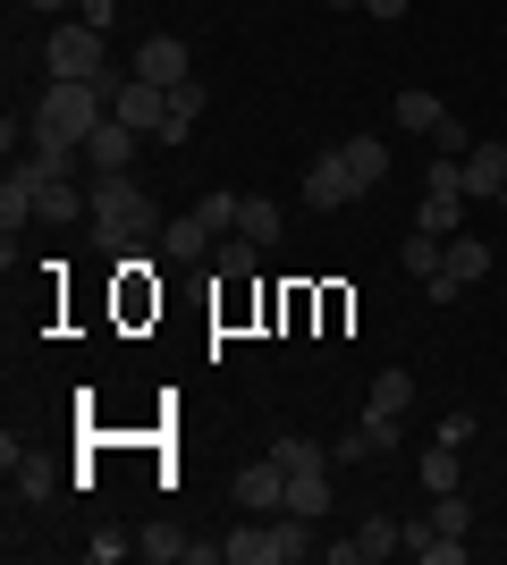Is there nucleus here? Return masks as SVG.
Segmentation results:
<instances>
[{"instance_id":"f257e3e1","label":"nucleus","mask_w":507,"mask_h":565,"mask_svg":"<svg viewBox=\"0 0 507 565\" xmlns=\"http://www.w3.org/2000/svg\"><path fill=\"white\" fill-rule=\"evenodd\" d=\"M85 194H94V245H102V254H136V245H161L152 194L136 186L127 169H110V178H85Z\"/></svg>"},{"instance_id":"f03ea898","label":"nucleus","mask_w":507,"mask_h":565,"mask_svg":"<svg viewBox=\"0 0 507 565\" xmlns=\"http://www.w3.org/2000/svg\"><path fill=\"white\" fill-rule=\"evenodd\" d=\"M102 118H110V94H102L94 76H51L43 102H34V127H43V136H68V143H85Z\"/></svg>"},{"instance_id":"7ed1b4c3","label":"nucleus","mask_w":507,"mask_h":565,"mask_svg":"<svg viewBox=\"0 0 507 565\" xmlns=\"http://www.w3.org/2000/svg\"><path fill=\"white\" fill-rule=\"evenodd\" d=\"M43 68L51 76H102L110 68V34H102V25H51V43H43Z\"/></svg>"},{"instance_id":"20e7f679","label":"nucleus","mask_w":507,"mask_h":565,"mask_svg":"<svg viewBox=\"0 0 507 565\" xmlns=\"http://www.w3.org/2000/svg\"><path fill=\"white\" fill-rule=\"evenodd\" d=\"M398 439H406V423H398V414H372V405H363L356 423L338 430L330 465H381V456H398Z\"/></svg>"},{"instance_id":"39448f33","label":"nucleus","mask_w":507,"mask_h":565,"mask_svg":"<svg viewBox=\"0 0 507 565\" xmlns=\"http://www.w3.org/2000/svg\"><path fill=\"white\" fill-rule=\"evenodd\" d=\"M229 498H237L245 515H288V465H279V456H263V465H237Z\"/></svg>"},{"instance_id":"423d86ee","label":"nucleus","mask_w":507,"mask_h":565,"mask_svg":"<svg viewBox=\"0 0 507 565\" xmlns=\"http://www.w3.org/2000/svg\"><path fill=\"white\" fill-rule=\"evenodd\" d=\"M406 548V523H389V515H363L356 523V541H330V565H381Z\"/></svg>"},{"instance_id":"0eeeda50","label":"nucleus","mask_w":507,"mask_h":565,"mask_svg":"<svg viewBox=\"0 0 507 565\" xmlns=\"http://www.w3.org/2000/svg\"><path fill=\"white\" fill-rule=\"evenodd\" d=\"M136 143H145V136H136V127H127V118L110 110V118L94 127V136H85V178H110V169H136Z\"/></svg>"},{"instance_id":"6e6552de","label":"nucleus","mask_w":507,"mask_h":565,"mask_svg":"<svg viewBox=\"0 0 507 565\" xmlns=\"http://www.w3.org/2000/svg\"><path fill=\"white\" fill-rule=\"evenodd\" d=\"M457 169H465V194H474V203H499V194H507V143L499 136H483Z\"/></svg>"},{"instance_id":"1a4fd4ad","label":"nucleus","mask_w":507,"mask_h":565,"mask_svg":"<svg viewBox=\"0 0 507 565\" xmlns=\"http://www.w3.org/2000/svg\"><path fill=\"white\" fill-rule=\"evenodd\" d=\"M356 178H347V161H338V152H321L314 169H305V203H314V212H347V203H356Z\"/></svg>"},{"instance_id":"9d476101","label":"nucleus","mask_w":507,"mask_h":565,"mask_svg":"<svg viewBox=\"0 0 507 565\" xmlns=\"http://www.w3.org/2000/svg\"><path fill=\"white\" fill-rule=\"evenodd\" d=\"M187 43H178V34H145V43H136V76H145V85H187Z\"/></svg>"},{"instance_id":"9b49d317","label":"nucleus","mask_w":507,"mask_h":565,"mask_svg":"<svg viewBox=\"0 0 507 565\" xmlns=\"http://www.w3.org/2000/svg\"><path fill=\"white\" fill-rule=\"evenodd\" d=\"M110 110H119L127 127H136V136H161V118H169V85H145V76H127Z\"/></svg>"},{"instance_id":"f8f14e48","label":"nucleus","mask_w":507,"mask_h":565,"mask_svg":"<svg viewBox=\"0 0 507 565\" xmlns=\"http://www.w3.org/2000/svg\"><path fill=\"white\" fill-rule=\"evenodd\" d=\"M34 194H43V169H34V161H9V178H0V228H9V236L34 220Z\"/></svg>"},{"instance_id":"ddd939ff","label":"nucleus","mask_w":507,"mask_h":565,"mask_svg":"<svg viewBox=\"0 0 507 565\" xmlns=\"http://www.w3.org/2000/svg\"><path fill=\"white\" fill-rule=\"evenodd\" d=\"M406 557L414 565H465V541H457V532H440L432 515H414L406 523Z\"/></svg>"},{"instance_id":"4468645a","label":"nucleus","mask_w":507,"mask_h":565,"mask_svg":"<svg viewBox=\"0 0 507 565\" xmlns=\"http://www.w3.org/2000/svg\"><path fill=\"white\" fill-rule=\"evenodd\" d=\"M161 254L178 262V270H194V262H212V228H203V220H161Z\"/></svg>"},{"instance_id":"2eb2a0df","label":"nucleus","mask_w":507,"mask_h":565,"mask_svg":"<svg viewBox=\"0 0 507 565\" xmlns=\"http://www.w3.org/2000/svg\"><path fill=\"white\" fill-rule=\"evenodd\" d=\"M338 161H347V178L372 194V186L389 178V143H381V136H347V143H338Z\"/></svg>"},{"instance_id":"dca6fc26","label":"nucleus","mask_w":507,"mask_h":565,"mask_svg":"<svg viewBox=\"0 0 507 565\" xmlns=\"http://www.w3.org/2000/svg\"><path fill=\"white\" fill-rule=\"evenodd\" d=\"M288 515H330V465H296L288 472Z\"/></svg>"},{"instance_id":"f3484780","label":"nucleus","mask_w":507,"mask_h":565,"mask_svg":"<svg viewBox=\"0 0 507 565\" xmlns=\"http://www.w3.org/2000/svg\"><path fill=\"white\" fill-rule=\"evenodd\" d=\"M203 102H212V94H203L194 76H187V85H169V118H161V136H152V143H187L194 118H203Z\"/></svg>"},{"instance_id":"a211bd4d","label":"nucleus","mask_w":507,"mask_h":565,"mask_svg":"<svg viewBox=\"0 0 507 565\" xmlns=\"http://www.w3.org/2000/svg\"><path fill=\"white\" fill-rule=\"evenodd\" d=\"M25 161L43 169V178H76V161H85V143H68V136H43V127H34V136H25Z\"/></svg>"},{"instance_id":"6ab92c4d","label":"nucleus","mask_w":507,"mask_h":565,"mask_svg":"<svg viewBox=\"0 0 507 565\" xmlns=\"http://www.w3.org/2000/svg\"><path fill=\"white\" fill-rule=\"evenodd\" d=\"M389 118H398V127H406V136H432L440 118H448V102H440V94H423V85H406V94L389 102Z\"/></svg>"},{"instance_id":"aec40b11","label":"nucleus","mask_w":507,"mask_h":565,"mask_svg":"<svg viewBox=\"0 0 507 565\" xmlns=\"http://www.w3.org/2000/svg\"><path fill=\"white\" fill-rule=\"evenodd\" d=\"M363 405H372V414H398V423H406V405H414V372H398V363H389V372L372 380V388H363Z\"/></svg>"},{"instance_id":"412c9836","label":"nucleus","mask_w":507,"mask_h":565,"mask_svg":"<svg viewBox=\"0 0 507 565\" xmlns=\"http://www.w3.org/2000/svg\"><path fill=\"white\" fill-rule=\"evenodd\" d=\"M448 490H465V465H457V448H423V498H448Z\"/></svg>"},{"instance_id":"4be33fe9","label":"nucleus","mask_w":507,"mask_h":565,"mask_svg":"<svg viewBox=\"0 0 507 565\" xmlns=\"http://www.w3.org/2000/svg\"><path fill=\"white\" fill-rule=\"evenodd\" d=\"M440 270H448V279H465V287L490 279V245H483V236H448V262H440Z\"/></svg>"},{"instance_id":"5701e85b","label":"nucleus","mask_w":507,"mask_h":565,"mask_svg":"<svg viewBox=\"0 0 507 565\" xmlns=\"http://www.w3.org/2000/svg\"><path fill=\"white\" fill-rule=\"evenodd\" d=\"M136 557L145 565H178L187 557V532H178V523H145V532H136Z\"/></svg>"},{"instance_id":"b1692460","label":"nucleus","mask_w":507,"mask_h":565,"mask_svg":"<svg viewBox=\"0 0 507 565\" xmlns=\"http://www.w3.org/2000/svg\"><path fill=\"white\" fill-rule=\"evenodd\" d=\"M279 203H271V194H245V212H237V236H254V245H271V236H279Z\"/></svg>"},{"instance_id":"393cba45","label":"nucleus","mask_w":507,"mask_h":565,"mask_svg":"<svg viewBox=\"0 0 507 565\" xmlns=\"http://www.w3.org/2000/svg\"><path fill=\"white\" fill-rule=\"evenodd\" d=\"M254 262H263V245H254V236H220V279H254Z\"/></svg>"},{"instance_id":"a878e982","label":"nucleus","mask_w":507,"mask_h":565,"mask_svg":"<svg viewBox=\"0 0 507 565\" xmlns=\"http://www.w3.org/2000/svg\"><path fill=\"white\" fill-rule=\"evenodd\" d=\"M237 212H245V194H203V203H194V220L212 236H237Z\"/></svg>"},{"instance_id":"bb28decb","label":"nucleus","mask_w":507,"mask_h":565,"mask_svg":"<svg viewBox=\"0 0 507 565\" xmlns=\"http://www.w3.org/2000/svg\"><path fill=\"white\" fill-rule=\"evenodd\" d=\"M398 262H406L414 279H432L440 262H448V236H423V228H414V236H406V254H398Z\"/></svg>"},{"instance_id":"cd10ccee","label":"nucleus","mask_w":507,"mask_h":565,"mask_svg":"<svg viewBox=\"0 0 507 565\" xmlns=\"http://www.w3.org/2000/svg\"><path fill=\"white\" fill-rule=\"evenodd\" d=\"M271 456H279V465H330V448H321V439H305V430H279V439H271Z\"/></svg>"},{"instance_id":"c85d7f7f","label":"nucleus","mask_w":507,"mask_h":565,"mask_svg":"<svg viewBox=\"0 0 507 565\" xmlns=\"http://www.w3.org/2000/svg\"><path fill=\"white\" fill-rule=\"evenodd\" d=\"M423 515H432V523H440V532H457V541H465V532H474V507H465V490H448V498H432V507H423Z\"/></svg>"},{"instance_id":"c756f323","label":"nucleus","mask_w":507,"mask_h":565,"mask_svg":"<svg viewBox=\"0 0 507 565\" xmlns=\"http://www.w3.org/2000/svg\"><path fill=\"white\" fill-rule=\"evenodd\" d=\"M474 143H483V136H474V127H465V118H440V127H432V152H448V161H465V152H474Z\"/></svg>"},{"instance_id":"7c9ffc66","label":"nucleus","mask_w":507,"mask_h":565,"mask_svg":"<svg viewBox=\"0 0 507 565\" xmlns=\"http://www.w3.org/2000/svg\"><path fill=\"white\" fill-rule=\"evenodd\" d=\"M85 548H94V565H119V557H136V541H119V532H94Z\"/></svg>"},{"instance_id":"2f4dec72","label":"nucleus","mask_w":507,"mask_h":565,"mask_svg":"<svg viewBox=\"0 0 507 565\" xmlns=\"http://www.w3.org/2000/svg\"><path fill=\"white\" fill-rule=\"evenodd\" d=\"M465 296V279H448V270H432V279H423V305H457Z\"/></svg>"},{"instance_id":"473e14b6","label":"nucleus","mask_w":507,"mask_h":565,"mask_svg":"<svg viewBox=\"0 0 507 565\" xmlns=\"http://www.w3.org/2000/svg\"><path fill=\"white\" fill-rule=\"evenodd\" d=\"M187 565H229V541H187Z\"/></svg>"},{"instance_id":"72a5a7b5","label":"nucleus","mask_w":507,"mask_h":565,"mask_svg":"<svg viewBox=\"0 0 507 565\" xmlns=\"http://www.w3.org/2000/svg\"><path fill=\"white\" fill-rule=\"evenodd\" d=\"M76 9H85V25H102V34H110V18H119V0H76Z\"/></svg>"},{"instance_id":"f704fd0d","label":"nucleus","mask_w":507,"mask_h":565,"mask_svg":"<svg viewBox=\"0 0 507 565\" xmlns=\"http://www.w3.org/2000/svg\"><path fill=\"white\" fill-rule=\"evenodd\" d=\"M363 18H381V25H389V18H406V0H363Z\"/></svg>"},{"instance_id":"c9c22d12","label":"nucleus","mask_w":507,"mask_h":565,"mask_svg":"<svg viewBox=\"0 0 507 565\" xmlns=\"http://www.w3.org/2000/svg\"><path fill=\"white\" fill-rule=\"evenodd\" d=\"M25 9H68V0H25Z\"/></svg>"},{"instance_id":"e433bc0d","label":"nucleus","mask_w":507,"mask_h":565,"mask_svg":"<svg viewBox=\"0 0 507 565\" xmlns=\"http://www.w3.org/2000/svg\"><path fill=\"white\" fill-rule=\"evenodd\" d=\"M330 9H363V0H330Z\"/></svg>"}]
</instances>
